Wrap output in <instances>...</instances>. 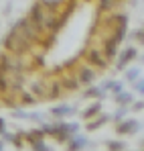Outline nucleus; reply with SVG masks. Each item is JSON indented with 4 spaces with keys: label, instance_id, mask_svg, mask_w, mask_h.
I'll return each mask as SVG.
<instances>
[{
    "label": "nucleus",
    "instance_id": "obj_1",
    "mask_svg": "<svg viewBox=\"0 0 144 151\" xmlns=\"http://www.w3.org/2000/svg\"><path fill=\"white\" fill-rule=\"evenodd\" d=\"M134 57H136V51H134V49H128V51H126V55H122L120 65H118V68H124V65H126L130 59H134Z\"/></svg>",
    "mask_w": 144,
    "mask_h": 151
},
{
    "label": "nucleus",
    "instance_id": "obj_2",
    "mask_svg": "<svg viewBox=\"0 0 144 151\" xmlns=\"http://www.w3.org/2000/svg\"><path fill=\"white\" fill-rule=\"evenodd\" d=\"M136 129H138V125H136L134 121H128L126 125H122V127H120V133H134Z\"/></svg>",
    "mask_w": 144,
    "mask_h": 151
},
{
    "label": "nucleus",
    "instance_id": "obj_3",
    "mask_svg": "<svg viewBox=\"0 0 144 151\" xmlns=\"http://www.w3.org/2000/svg\"><path fill=\"white\" fill-rule=\"evenodd\" d=\"M97 110H99V104H94L92 108H87V110H85V119H89L92 114H96Z\"/></svg>",
    "mask_w": 144,
    "mask_h": 151
},
{
    "label": "nucleus",
    "instance_id": "obj_4",
    "mask_svg": "<svg viewBox=\"0 0 144 151\" xmlns=\"http://www.w3.org/2000/svg\"><path fill=\"white\" fill-rule=\"evenodd\" d=\"M89 57H92V59H94V61H96L97 65H104V61H101V57H99V55H97V51H92V53H89Z\"/></svg>",
    "mask_w": 144,
    "mask_h": 151
},
{
    "label": "nucleus",
    "instance_id": "obj_5",
    "mask_svg": "<svg viewBox=\"0 0 144 151\" xmlns=\"http://www.w3.org/2000/svg\"><path fill=\"white\" fill-rule=\"evenodd\" d=\"M81 80H83V82H89V80H94V74H92L89 70H83V74H81Z\"/></svg>",
    "mask_w": 144,
    "mask_h": 151
},
{
    "label": "nucleus",
    "instance_id": "obj_6",
    "mask_svg": "<svg viewBox=\"0 0 144 151\" xmlns=\"http://www.w3.org/2000/svg\"><path fill=\"white\" fill-rule=\"evenodd\" d=\"M118 100H120L122 104H126V102H130V96H128V94H124V96H120Z\"/></svg>",
    "mask_w": 144,
    "mask_h": 151
},
{
    "label": "nucleus",
    "instance_id": "obj_7",
    "mask_svg": "<svg viewBox=\"0 0 144 151\" xmlns=\"http://www.w3.org/2000/svg\"><path fill=\"white\" fill-rule=\"evenodd\" d=\"M110 147H112V149H122L124 145H122V143H110Z\"/></svg>",
    "mask_w": 144,
    "mask_h": 151
},
{
    "label": "nucleus",
    "instance_id": "obj_8",
    "mask_svg": "<svg viewBox=\"0 0 144 151\" xmlns=\"http://www.w3.org/2000/svg\"><path fill=\"white\" fill-rule=\"evenodd\" d=\"M35 149H47L45 143H35Z\"/></svg>",
    "mask_w": 144,
    "mask_h": 151
},
{
    "label": "nucleus",
    "instance_id": "obj_9",
    "mask_svg": "<svg viewBox=\"0 0 144 151\" xmlns=\"http://www.w3.org/2000/svg\"><path fill=\"white\" fill-rule=\"evenodd\" d=\"M4 131V123H2V119H0V133Z\"/></svg>",
    "mask_w": 144,
    "mask_h": 151
},
{
    "label": "nucleus",
    "instance_id": "obj_10",
    "mask_svg": "<svg viewBox=\"0 0 144 151\" xmlns=\"http://www.w3.org/2000/svg\"><path fill=\"white\" fill-rule=\"evenodd\" d=\"M0 147H2V145H0Z\"/></svg>",
    "mask_w": 144,
    "mask_h": 151
}]
</instances>
